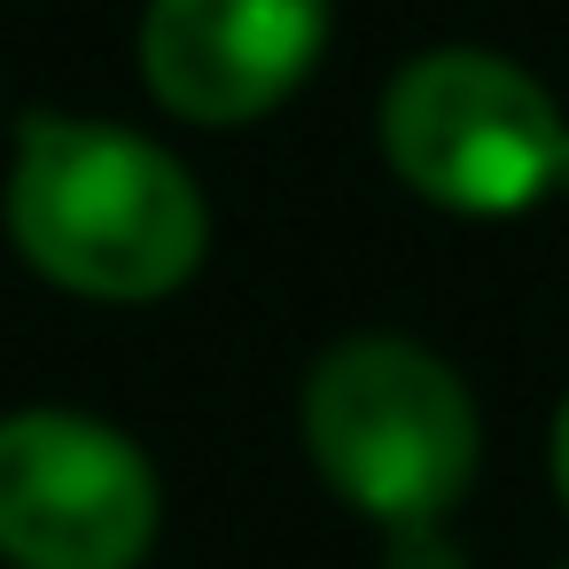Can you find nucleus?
I'll return each mask as SVG.
<instances>
[{
  "mask_svg": "<svg viewBox=\"0 0 569 569\" xmlns=\"http://www.w3.org/2000/svg\"><path fill=\"white\" fill-rule=\"evenodd\" d=\"M9 242L71 297L157 305L203 266L211 211L188 164L149 133L32 110L17 126Z\"/></svg>",
  "mask_w": 569,
  "mask_h": 569,
  "instance_id": "obj_1",
  "label": "nucleus"
},
{
  "mask_svg": "<svg viewBox=\"0 0 569 569\" xmlns=\"http://www.w3.org/2000/svg\"><path fill=\"white\" fill-rule=\"evenodd\" d=\"M305 452L320 483L382 530L445 522L483 460V421L468 382L413 336H343L312 359Z\"/></svg>",
  "mask_w": 569,
  "mask_h": 569,
  "instance_id": "obj_2",
  "label": "nucleus"
},
{
  "mask_svg": "<svg viewBox=\"0 0 569 569\" xmlns=\"http://www.w3.org/2000/svg\"><path fill=\"white\" fill-rule=\"evenodd\" d=\"M390 172L460 219H507L561 188V102L491 48H429L398 63L375 110Z\"/></svg>",
  "mask_w": 569,
  "mask_h": 569,
  "instance_id": "obj_3",
  "label": "nucleus"
},
{
  "mask_svg": "<svg viewBox=\"0 0 569 569\" xmlns=\"http://www.w3.org/2000/svg\"><path fill=\"white\" fill-rule=\"evenodd\" d=\"M164 522L149 452L71 406L0 413V561L9 569H141Z\"/></svg>",
  "mask_w": 569,
  "mask_h": 569,
  "instance_id": "obj_4",
  "label": "nucleus"
},
{
  "mask_svg": "<svg viewBox=\"0 0 569 569\" xmlns=\"http://www.w3.org/2000/svg\"><path fill=\"white\" fill-rule=\"evenodd\" d=\"M328 24V0H149L141 79L188 126H250L312 79Z\"/></svg>",
  "mask_w": 569,
  "mask_h": 569,
  "instance_id": "obj_5",
  "label": "nucleus"
},
{
  "mask_svg": "<svg viewBox=\"0 0 569 569\" xmlns=\"http://www.w3.org/2000/svg\"><path fill=\"white\" fill-rule=\"evenodd\" d=\"M382 569H468V561L445 538V522H413V530H382Z\"/></svg>",
  "mask_w": 569,
  "mask_h": 569,
  "instance_id": "obj_6",
  "label": "nucleus"
},
{
  "mask_svg": "<svg viewBox=\"0 0 569 569\" xmlns=\"http://www.w3.org/2000/svg\"><path fill=\"white\" fill-rule=\"evenodd\" d=\"M546 476H553V499L569 515V398L553 406V437H546Z\"/></svg>",
  "mask_w": 569,
  "mask_h": 569,
  "instance_id": "obj_7",
  "label": "nucleus"
},
{
  "mask_svg": "<svg viewBox=\"0 0 569 569\" xmlns=\"http://www.w3.org/2000/svg\"><path fill=\"white\" fill-rule=\"evenodd\" d=\"M553 196H569V149H561V188H553Z\"/></svg>",
  "mask_w": 569,
  "mask_h": 569,
  "instance_id": "obj_8",
  "label": "nucleus"
}]
</instances>
